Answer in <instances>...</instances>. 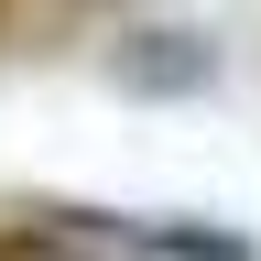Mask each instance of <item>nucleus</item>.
<instances>
[{"mask_svg": "<svg viewBox=\"0 0 261 261\" xmlns=\"http://www.w3.org/2000/svg\"><path fill=\"white\" fill-rule=\"evenodd\" d=\"M120 250H163V261H261L240 228H196V218H109Z\"/></svg>", "mask_w": 261, "mask_h": 261, "instance_id": "2", "label": "nucleus"}, {"mask_svg": "<svg viewBox=\"0 0 261 261\" xmlns=\"http://www.w3.org/2000/svg\"><path fill=\"white\" fill-rule=\"evenodd\" d=\"M11 22H22V0H0V33H11Z\"/></svg>", "mask_w": 261, "mask_h": 261, "instance_id": "3", "label": "nucleus"}, {"mask_svg": "<svg viewBox=\"0 0 261 261\" xmlns=\"http://www.w3.org/2000/svg\"><path fill=\"white\" fill-rule=\"evenodd\" d=\"M109 87L120 98H196V87H218V44L207 33H130V44H109Z\"/></svg>", "mask_w": 261, "mask_h": 261, "instance_id": "1", "label": "nucleus"}]
</instances>
